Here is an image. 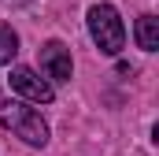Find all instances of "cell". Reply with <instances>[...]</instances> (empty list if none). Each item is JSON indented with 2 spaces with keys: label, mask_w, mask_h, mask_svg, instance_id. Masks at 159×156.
<instances>
[{
  "label": "cell",
  "mask_w": 159,
  "mask_h": 156,
  "mask_svg": "<svg viewBox=\"0 0 159 156\" xmlns=\"http://www.w3.org/2000/svg\"><path fill=\"white\" fill-rule=\"evenodd\" d=\"M0 126H7L15 138H22L34 149L48 145V123L41 119L37 108H30L22 100H0Z\"/></svg>",
  "instance_id": "6da1fadb"
},
{
  "label": "cell",
  "mask_w": 159,
  "mask_h": 156,
  "mask_svg": "<svg viewBox=\"0 0 159 156\" xmlns=\"http://www.w3.org/2000/svg\"><path fill=\"white\" fill-rule=\"evenodd\" d=\"M85 22H89L93 45H96L104 56H119L122 52V45H126V26H122L119 11H115L111 4H93L89 15H85Z\"/></svg>",
  "instance_id": "7a4b0ae2"
},
{
  "label": "cell",
  "mask_w": 159,
  "mask_h": 156,
  "mask_svg": "<svg viewBox=\"0 0 159 156\" xmlns=\"http://www.w3.org/2000/svg\"><path fill=\"white\" fill-rule=\"evenodd\" d=\"M11 89H15L22 100H34V104H48V100L56 97L52 82H44L34 67H11Z\"/></svg>",
  "instance_id": "3957f363"
},
{
  "label": "cell",
  "mask_w": 159,
  "mask_h": 156,
  "mask_svg": "<svg viewBox=\"0 0 159 156\" xmlns=\"http://www.w3.org/2000/svg\"><path fill=\"white\" fill-rule=\"evenodd\" d=\"M41 67H44V75L56 78V82H70V75H74L70 48L63 41H44L41 45Z\"/></svg>",
  "instance_id": "277c9868"
},
{
  "label": "cell",
  "mask_w": 159,
  "mask_h": 156,
  "mask_svg": "<svg viewBox=\"0 0 159 156\" xmlns=\"http://www.w3.org/2000/svg\"><path fill=\"white\" fill-rule=\"evenodd\" d=\"M133 37H137V48L156 52V48H159V19H156V15H141L137 26H133Z\"/></svg>",
  "instance_id": "5b68a950"
},
{
  "label": "cell",
  "mask_w": 159,
  "mask_h": 156,
  "mask_svg": "<svg viewBox=\"0 0 159 156\" xmlns=\"http://www.w3.org/2000/svg\"><path fill=\"white\" fill-rule=\"evenodd\" d=\"M15 56H19V34L7 22H0V67H7Z\"/></svg>",
  "instance_id": "8992f818"
}]
</instances>
